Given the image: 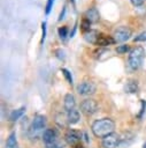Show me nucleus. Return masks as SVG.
Instances as JSON below:
<instances>
[{"mask_svg":"<svg viewBox=\"0 0 146 148\" xmlns=\"http://www.w3.org/2000/svg\"><path fill=\"white\" fill-rule=\"evenodd\" d=\"M145 58V50L143 46H136L133 47L130 53H129V59H128V64H129V67L133 71L138 69L141 64H143V60Z\"/></svg>","mask_w":146,"mask_h":148,"instance_id":"obj_2","label":"nucleus"},{"mask_svg":"<svg viewBox=\"0 0 146 148\" xmlns=\"http://www.w3.org/2000/svg\"><path fill=\"white\" fill-rule=\"evenodd\" d=\"M55 56H56V58L60 59V60H64V58H66L64 51H63L62 49H56V50H55Z\"/></svg>","mask_w":146,"mask_h":148,"instance_id":"obj_23","label":"nucleus"},{"mask_svg":"<svg viewBox=\"0 0 146 148\" xmlns=\"http://www.w3.org/2000/svg\"><path fill=\"white\" fill-rule=\"evenodd\" d=\"M124 90L128 94H136L138 91V83H137V81H135V80L126 81V83L124 86Z\"/></svg>","mask_w":146,"mask_h":148,"instance_id":"obj_14","label":"nucleus"},{"mask_svg":"<svg viewBox=\"0 0 146 148\" xmlns=\"http://www.w3.org/2000/svg\"><path fill=\"white\" fill-rule=\"evenodd\" d=\"M113 37L115 39V43H123L131 37V29L125 25H121L115 29Z\"/></svg>","mask_w":146,"mask_h":148,"instance_id":"obj_3","label":"nucleus"},{"mask_svg":"<svg viewBox=\"0 0 146 148\" xmlns=\"http://www.w3.org/2000/svg\"><path fill=\"white\" fill-rule=\"evenodd\" d=\"M95 84L91 81H84L77 86V92L82 96H90L95 92Z\"/></svg>","mask_w":146,"mask_h":148,"instance_id":"obj_6","label":"nucleus"},{"mask_svg":"<svg viewBox=\"0 0 146 148\" xmlns=\"http://www.w3.org/2000/svg\"><path fill=\"white\" fill-rule=\"evenodd\" d=\"M75 147H76V148H84V147H83V146H82V145H79V143H78V145H77V146H75Z\"/></svg>","mask_w":146,"mask_h":148,"instance_id":"obj_31","label":"nucleus"},{"mask_svg":"<svg viewBox=\"0 0 146 148\" xmlns=\"http://www.w3.org/2000/svg\"><path fill=\"white\" fill-rule=\"evenodd\" d=\"M143 148H146V142H145V143L143 145Z\"/></svg>","mask_w":146,"mask_h":148,"instance_id":"obj_32","label":"nucleus"},{"mask_svg":"<svg viewBox=\"0 0 146 148\" xmlns=\"http://www.w3.org/2000/svg\"><path fill=\"white\" fill-rule=\"evenodd\" d=\"M121 138L116 133H112L108 136L102 139V147L103 148H116L120 145Z\"/></svg>","mask_w":146,"mask_h":148,"instance_id":"obj_7","label":"nucleus"},{"mask_svg":"<svg viewBox=\"0 0 146 148\" xmlns=\"http://www.w3.org/2000/svg\"><path fill=\"white\" fill-rule=\"evenodd\" d=\"M66 12H67V7L63 6V8H62V10H61V13H60V15H59V21H62V20L64 18V16H66Z\"/></svg>","mask_w":146,"mask_h":148,"instance_id":"obj_28","label":"nucleus"},{"mask_svg":"<svg viewBox=\"0 0 146 148\" xmlns=\"http://www.w3.org/2000/svg\"><path fill=\"white\" fill-rule=\"evenodd\" d=\"M57 32H59V36H60L61 39H66L67 36H68V28H67L66 25L60 27V28L57 29Z\"/></svg>","mask_w":146,"mask_h":148,"instance_id":"obj_20","label":"nucleus"},{"mask_svg":"<svg viewBox=\"0 0 146 148\" xmlns=\"http://www.w3.org/2000/svg\"><path fill=\"white\" fill-rule=\"evenodd\" d=\"M71 1H72V2H75V0H71Z\"/></svg>","mask_w":146,"mask_h":148,"instance_id":"obj_33","label":"nucleus"},{"mask_svg":"<svg viewBox=\"0 0 146 148\" xmlns=\"http://www.w3.org/2000/svg\"><path fill=\"white\" fill-rule=\"evenodd\" d=\"M76 29H77V23L75 24V27H74V29H72V31L70 32V37H74V35H75V32H76Z\"/></svg>","mask_w":146,"mask_h":148,"instance_id":"obj_30","label":"nucleus"},{"mask_svg":"<svg viewBox=\"0 0 146 148\" xmlns=\"http://www.w3.org/2000/svg\"><path fill=\"white\" fill-rule=\"evenodd\" d=\"M79 112L76 109H72L69 112H67V119L69 124H77L79 121Z\"/></svg>","mask_w":146,"mask_h":148,"instance_id":"obj_15","label":"nucleus"},{"mask_svg":"<svg viewBox=\"0 0 146 148\" xmlns=\"http://www.w3.org/2000/svg\"><path fill=\"white\" fill-rule=\"evenodd\" d=\"M17 145V140H16V134L15 132H11L9 134V136L7 138V141H6V146L7 148H15Z\"/></svg>","mask_w":146,"mask_h":148,"instance_id":"obj_17","label":"nucleus"},{"mask_svg":"<svg viewBox=\"0 0 146 148\" xmlns=\"http://www.w3.org/2000/svg\"><path fill=\"white\" fill-rule=\"evenodd\" d=\"M90 25H91V22L84 17V18L82 20V22H80V29H82L84 32H87V31L91 30V29H90Z\"/></svg>","mask_w":146,"mask_h":148,"instance_id":"obj_18","label":"nucleus"},{"mask_svg":"<svg viewBox=\"0 0 146 148\" xmlns=\"http://www.w3.org/2000/svg\"><path fill=\"white\" fill-rule=\"evenodd\" d=\"M80 110L85 116H92L98 111V103L92 98H86L80 103Z\"/></svg>","mask_w":146,"mask_h":148,"instance_id":"obj_5","label":"nucleus"},{"mask_svg":"<svg viewBox=\"0 0 146 148\" xmlns=\"http://www.w3.org/2000/svg\"><path fill=\"white\" fill-rule=\"evenodd\" d=\"M105 52H106V50H105V49H102V47H100V49L95 50L93 53H94V57H95V58H99V57L101 56V53H105Z\"/></svg>","mask_w":146,"mask_h":148,"instance_id":"obj_26","label":"nucleus"},{"mask_svg":"<svg viewBox=\"0 0 146 148\" xmlns=\"http://www.w3.org/2000/svg\"><path fill=\"white\" fill-rule=\"evenodd\" d=\"M61 73L63 74V76L66 77V80L68 81V83H69V84H72V83H74V81H72V76H71V73H70L67 68H61Z\"/></svg>","mask_w":146,"mask_h":148,"instance_id":"obj_19","label":"nucleus"},{"mask_svg":"<svg viewBox=\"0 0 146 148\" xmlns=\"http://www.w3.org/2000/svg\"><path fill=\"white\" fill-rule=\"evenodd\" d=\"M130 2H131L133 6H136V7H139V6L144 5L145 0H130Z\"/></svg>","mask_w":146,"mask_h":148,"instance_id":"obj_27","label":"nucleus"},{"mask_svg":"<svg viewBox=\"0 0 146 148\" xmlns=\"http://www.w3.org/2000/svg\"><path fill=\"white\" fill-rule=\"evenodd\" d=\"M129 51V45L126 44H122V45H118L116 47V52L120 53V54H123V53H126Z\"/></svg>","mask_w":146,"mask_h":148,"instance_id":"obj_21","label":"nucleus"},{"mask_svg":"<svg viewBox=\"0 0 146 148\" xmlns=\"http://www.w3.org/2000/svg\"><path fill=\"white\" fill-rule=\"evenodd\" d=\"M46 22H43L41 23V40H40V43L43 44L44 43V40H45V38H46Z\"/></svg>","mask_w":146,"mask_h":148,"instance_id":"obj_25","label":"nucleus"},{"mask_svg":"<svg viewBox=\"0 0 146 148\" xmlns=\"http://www.w3.org/2000/svg\"><path fill=\"white\" fill-rule=\"evenodd\" d=\"M91 128H92V132H93V134L95 136L103 139V138L108 136L109 134L114 133L115 123L110 118H101V119L95 120L92 124V127Z\"/></svg>","mask_w":146,"mask_h":148,"instance_id":"obj_1","label":"nucleus"},{"mask_svg":"<svg viewBox=\"0 0 146 148\" xmlns=\"http://www.w3.org/2000/svg\"><path fill=\"white\" fill-rule=\"evenodd\" d=\"M64 139H66V141H67L68 145H70V146H77L79 143L80 135L75 130H69V131H67V133L64 135Z\"/></svg>","mask_w":146,"mask_h":148,"instance_id":"obj_8","label":"nucleus"},{"mask_svg":"<svg viewBox=\"0 0 146 148\" xmlns=\"http://www.w3.org/2000/svg\"><path fill=\"white\" fill-rule=\"evenodd\" d=\"M85 18L89 20L91 23H97L100 20V15L99 12L95 7H91L85 12Z\"/></svg>","mask_w":146,"mask_h":148,"instance_id":"obj_11","label":"nucleus"},{"mask_svg":"<svg viewBox=\"0 0 146 148\" xmlns=\"http://www.w3.org/2000/svg\"><path fill=\"white\" fill-rule=\"evenodd\" d=\"M114 43H115V39H114L113 36H108V35H105V34H100L95 45H98L99 47H105V46L112 45V44H114Z\"/></svg>","mask_w":146,"mask_h":148,"instance_id":"obj_10","label":"nucleus"},{"mask_svg":"<svg viewBox=\"0 0 146 148\" xmlns=\"http://www.w3.org/2000/svg\"><path fill=\"white\" fill-rule=\"evenodd\" d=\"M53 3H54V0H47V3H46V7H45V13L46 15H48L53 8Z\"/></svg>","mask_w":146,"mask_h":148,"instance_id":"obj_24","label":"nucleus"},{"mask_svg":"<svg viewBox=\"0 0 146 148\" xmlns=\"http://www.w3.org/2000/svg\"><path fill=\"white\" fill-rule=\"evenodd\" d=\"M133 42H146V31L140 32L133 38Z\"/></svg>","mask_w":146,"mask_h":148,"instance_id":"obj_22","label":"nucleus"},{"mask_svg":"<svg viewBox=\"0 0 146 148\" xmlns=\"http://www.w3.org/2000/svg\"><path fill=\"white\" fill-rule=\"evenodd\" d=\"M56 136H57V133L54 128H47L44 131L43 133V141L49 146V145H53L55 143V140H56Z\"/></svg>","mask_w":146,"mask_h":148,"instance_id":"obj_9","label":"nucleus"},{"mask_svg":"<svg viewBox=\"0 0 146 148\" xmlns=\"http://www.w3.org/2000/svg\"><path fill=\"white\" fill-rule=\"evenodd\" d=\"M45 126H46V118L41 114H37L32 119V123L30 126V133H32L36 136L40 131L45 128Z\"/></svg>","mask_w":146,"mask_h":148,"instance_id":"obj_4","label":"nucleus"},{"mask_svg":"<svg viewBox=\"0 0 146 148\" xmlns=\"http://www.w3.org/2000/svg\"><path fill=\"white\" fill-rule=\"evenodd\" d=\"M75 105H76V99H75V96L72 94H67L64 96V101H63V106H64V110L67 112H69L70 110L75 109Z\"/></svg>","mask_w":146,"mask_h":148,"instance_id":"obj_12","label":"nucleus"},{"mask_svg":"<svg viewBox=\"0 0 146 148\" xmlns=\"http://www.w3.org/2000/svg\"><path fill=\"white\" fill-rule=\"evenodd\" d=\"M24 112H25V108L24 106H22L20 109H16V110H13L11 113H10V116H9V119L11 121H16L17 119H20L24 114Z\"/></svg>","mask_w":146,"mask_h":148,"instance_id":"obj_16","label":"nucleus"},{"mask_svg":"<svg viewBox=\"0 0 146 148\" xmlns=\"http://www.w3.org/2000/svg\"><path fill=\"white\" fill-rule=\"evenodd\" d=\"M46 148H62V147H60V146H59V145H56V143H53V145L47 146Z\"/></svg>","mask_w":146,"mask_h":148,"instance_id":"obj_29","label":"nucleus"},{"mask_svg":"<svg viewBox=\"0 0 146 148\" xmlns=\"http://www.w3.org/2000/svg\"><path fill=\"white\" fill-rule=\"evenodd\" d=\"M99 35H100V32L98 30H90V31H87V32L84 34V39L87 43L95 45L97 44V40L99 38Z\"/></svg>","mask_w":146,"mask_h":148,"instance_id":"obj_13","label":"nucleus"}]
</instances>
